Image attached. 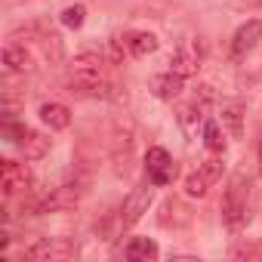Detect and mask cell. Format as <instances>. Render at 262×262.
Wrapping results in <instances>:
<instances>
[{
    "instance_id": "6da1fadb",
    "label": "cell",
    "mask_w": 262,
    "mask_h": 262,
    "mask_svg": "<svg viewBox=\"0 0 262 262\" xmlns=\"http://www.w3.org/2000/svg\"><path fill=\"white\" fill-rule=\"evenodd\" d=\"M102 68H105V59L99 53H80L74 56V62L68 65V83H71V93H86V96H114L111 93V83H105L102 77Z\"/></svg>"
},
{
    "instance_id": "7a4b0ae2",
    "label": "cell",
    "mask_w": 262,
    "mask_h": 262,
    "mask_svg": "<svg viewBox=\"0 0 262 262\" xmlns=\"http://www.w3.org/2000/svg\"><path fill=\"white\" fill-rule=\"evenodd\" d=\"M247 179L244 176H234L222 194V204H219V213H222V222L228 228H241L244 219H247Z\"/></svg>"
},
{
    "instance_id": "3957f363",
    "label": "cell",
    "mask_w": 262,
    "mask_h": 262,
    "mask_svg": "<svg viewBox=\"0 0 262 262\" xmlns=\"http://www.w3.org/2000/svg\"><path fill=\"white\" fill-rule=\"evenodd\" d=\"M77 253V247L68 241V237H43V241H34L31 247H25V256L28 259H71Z\"/></svg>"
},
{
    "instance_id": "277c9868",
    "label": "cell",
    "mask_w": 262,
    "mask_h": 262,
    "mask_svg": "<svg viewBox=\"0 0 262 262\" xmlns=\"http://www.w3.org/2000/svg\"><path fill=\"white\" fill-rule=\"evenodd\" d=\"M145 170H148L151 185H170L173 176H176V164H173V158H170L167 148H148V155H145Z\"/></svg>"
},
{
    "instance_id": "5b68a950",
    "label": "cell",
    "mask_w": 262,
    "mask_h": 262,
    "mask_svg": "<svg viewBox=\"0 0 262 262\" xmlns=\"http://www.w3.org/2000/svg\"><path fill=\"white\" fill-rule=\"evenodd\" d=\"M0 179H4V194L7 198L25 194L31 188V182H34L28 164H19V161H4V176H0Z\"/></svg>"
},
{
    "instance_id": "8992f818",
    "label": "cell",
    "mask_w": 262,
    "mask_h": 262,
    "mask_svg": "<svg viewBox=\"0 0 262 262\" xmlns=\"http://www.w3.org/2000/svg\"><path fill=\"white\" fill-rule=\"evenodd\" d=\"M198 68H201V47L194 40H182L170 56V71H176L179 77H191L198 74Z\"/></svg>"
},
{
    "instance_id": "52a82bcc",
    "label": "cell",
    "mask_w": 262,
    "mask_h": 262,
    "mask_svg": "<svg viewBox=\"0 0 262 262\" xmlns=\"http://www.w3.org/2000/svg\"><path fill=\"white\" fill-rule=\"evenodd\" d=\"M151 207V188H133V194L126 198L123 210H120V225L123 228H133Z\"/></svg>"
},
{
    "instance_id": "ba28073f",
    "label": "cell",
    "mask_w": 262,
    "mask_h": 262,
    "mask_svg": "<svg viewBox=\"0 0 262 262\" xmlns=\"http://www.w3.org/2000/svg\"><path fill=\"white\" fill-rule=\"evenodd\" d=\"M50 139L43 136V133H37V129H19V151L25 155V161H40V158H47V151H50Z\"/></svg>"
},
{
    "instance_id": "9c48e42d",
    "label": "cell",
    "mask_w": 262,
    "mask_h": 262,
    "mask_svg": "<svg viewBox=\"0 0 262 262\" xmlns=\"http://www.w3.org/2000/svg\"><path fill=\"white\" fill-rule=\"evenodd\" d=\"M259 40H262V22H259V19H250V22H244V25L234 31L231 53H234V56H244V53H250Z\"/></svg>"
},
{
    "instance_id": "30bf717a",
    "label": "cell",
    "mask_w": 262,
    "mask_h": 262,
    "mask_svg": "<svg viewBox=\"0 0 262 262\" xmlns=\"http://www.w3.org/2000/svg\"><path fill=\"white\" fill-rule=\"evenodd\" d=\"M182 86H185V77H179L176 71H164V74H155L151 77V93L158 99H164V102L176 99L182 93Z\"/></svg>"
},
{
    "instance_id": "8fae6325",
    "label": "cell",
    "mask_w": 262,
    "mask_h": 262,
    "mask_svg": "<svg viewBox=\"0 0 262 262\" xmlns=\"http://www.w3.org/2000/svg\"><path fill=\"white\" fill-rule=\"evenodd\" d=\"M219 117H222V126L231 133V139H241V136H244V105H241L237 99L222 102Z\"/></svg>"
},
{
    "instance_id": "7c38bea8",
    "label": "cell",
    "mask_w": 262,
    "mask_h": 262,
    "mask_svg": "<svg viewBox=\"0 0 262 262\" xmlns=\"http://www.w3.org/2000/svg\"><path fill=\"white\" fill-rule=\"evenodd\" d=\"M126 50H129V56L145 59L158 50V37L151 31H133V34H126Z\"/></svg>"
},
{
    "instance_id": "4fadbf2b",
    "label": "cell",
    "mask_w": 262,
    "mask_h": 262,
    "mask_svg": "<svg viewBox=\"0 0 262 262\" xmlns=\"http://www.w3.org/2000/svg\"><path fill=\"white\" fill-rule=\"evenodd\" d=\"M123 253L129 262H151V259H158V244L151 237H133Z\"/></svg>"
},
{
    "instance_id": "5bb4252c",
    "label": "cell",
    "mask_w": 262,
    "mask_h": 262,
    "mask_svg": "<svg viewBox=\"0 0 262 262\" xmlns=\"http://www.w3.org/2000/svg\"><path fill=\"white\" fill-rule=\"evenodd\" d=\"M40 120H43L50 129H68L71 111H68L65 105H59V102H47V105H40Z\"/></svg>"
},
{
    "instance_id": "9a60e30c",
    "label": "cell",
    "mask_w": 262,
    "mask_h": 262,
    "mask_svg": "<svg viewBox=\"0 0 262 262\" xmlns=\"http://www.w3.org/2000/svg\"><path fill=\"white\" fill-rule=\"evenodd\" d=\"M4 65H7V71H28V68H31V56H28L25 47L7 43V50H4Z\"/></svg>"
},
{
    "instance_id": "2e32d148",
    "label": "cell",
    "mask_w": 262,
    "mask_h": 262,
    "mask_svg": "<svg viewBox=\"0 0 262 262\" xmlns=\"http://www.w3.org/2000/svg\"><path fill=\"white\" fill-rule=\"evenodd\" d=\"M204 145L213 151V155H222L225 151V136H222V129L216 120H207L204 123Z\"/></svg>"
},
{
    "instance_id": "e0dca14e",
    "label": "cell",
    "mask_w": 262,
    "mask_h": 262,
    "mask_svg": "<svg viewBox=\"0 0 262 262\" xmlns=\"http://www.w3.org/2000/svg\"><path fill=\"white\" fill-rule=\"evenodd\" d=\"M210 185H213L210 176H207L204 170H198V173H191V176L185 179V194H188V198H204Z\"/></svg>"
},
{
    "instance_id": "ac0fdd59",
    "label": "cell",
    "mask_w": 262,
    "mask_h": 262,
    "mask_svg": "<svg viewBox=\"0 0 262 262\" xmlns=\"http://www.w3.org/2000/svg\"><path fill=\"white\" fill-rule=\"evenodd\" d=\"M83 22H86V7H83V4H71V7L62 10V25H65V28L77 31Z\"/></svg>"
},
{
    "instance_id": "d6986e66",
    "label": "cell",
    "mask_w": 262,
    "mask_h": 262,
    "mask_svg": "<svg viewBox=\"0 0 262 262\" xmlns=\"http://www.w3.org/2000/svg\"><path fill=\"white\" fill-rule=\"evenodd\" d=\"M201 120V105L198 102H191V105H185V108H179V123H182V129L191 136L194 133V123Z\"/></svg>"
},
{
    "instance_id": "ffe728a7",
    "label": "cell",
    "mask_w": 262,
    "mask_h": 262,
    "mask_svg": "<svg viewBox=\"0 0 262 262\" xmlns=\"http://www.w3.org/2000/svg\"><path fill=\"white\" fill-rule=\"evenodd\" d=\"M40 40H43V50H47V56L53 59V62H59L62 59V40H59V34H40Z\"/></svg>"
},
{
    "instance_id": "44dd1931",
    "label": "cell",
    "mask_w": 262,
    "mask_h": 262,
    "mask_svg": "<svg viewBox=\"0 0 262 262\" xmlns=\"http://www.w3.org/2000/svg\"><path fill=\"white\" fill-rule=\"evenodd\" d=\"M201 170L210 176V182H216V179L222 176V161H219V158H207V161L201 164Z\"/></svg>"
},
{
    "instance_id": "7402d4cb",
    "label": "cell",
    "mask_w": 262,
    "mask_h": 262,
    "mask_svg": "<svg viewBox=\"0 0 262 262\" xmlns=\"http://www.w3.org/2000/svg\"><path fill=\"white\" fill-rule=\"evenodd\" d=\"M108 62H111V65H120V62H123V53H120V47H117V37L108 40Z\"/></svg>"
},
{
    "instance_id": "603a6c76",
    "label": "cell",
    "mask_w": 262,
    "mask_h": 262,
    "mask_svg": "<svg viewBox=\"0 0 262 262\" xmlns=\"http://www.w3.org/2000/svg\"><path fill=\"white\" fill-rule=\"evenodd\" d=\"M259 173H262V148H259Z\"/></svg>"
},
{
    "instance_id": "cb8c5ba5",
    "label": "cell",
    "mask_w": 262,
    "mask_h": 262,
    "mask_svg": "<svg viewBox=\"0 0 262 262\" xmlns=\"http://www.w3.org/2000/svg\"><path fill=\"white\" fill-rule=\"evenodd\" d=\"M256 4H262V0H256Z\"/></svg>"
}]
</instances>
